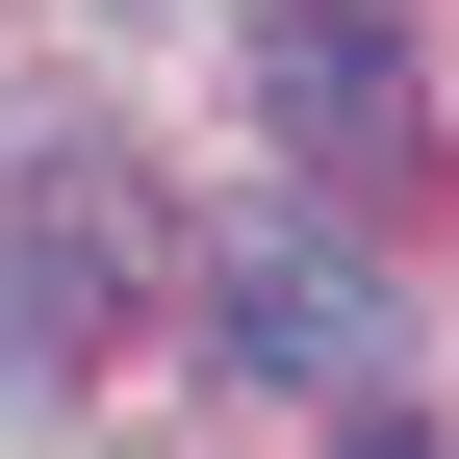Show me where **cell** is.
I'll list each match as a JSON object with an SVG mask.
<instances>
[{
  "label": "cell",
  "instance_id": "6da1fadb",
  "mask_svg": "<svg viewBox=\"0 0 459 459\" xmlns=\"http://www.w3.org/2000/svg\"><path fill=\"white\" fill-rule=\"evenodd\" d=\"M204 358H230V383H307V409H383V383H409V281H383L358 230L255 204V230L204 255Z\"/></svg>",
  "mask_w": 459,
  "mask_h": 459
},
{
  "label": "cell",
  "instance_id": "7a4b0ae2",
  "mask_svg": "<svg viewBox=\"0 0 459 459\" xmlns=\"http://www.w3.org/2000/svg\"><path fill=\"white\" fill-rule=\"evenodd\" d=\"M128 281H153V179L128 153H26V204H0V358L77 383L102 332H128Z\"/></svg>",
  "mask_w": 459,
  "mask_h": 459
},
{
  "label": "cell",
  "instance_id": "3957f363",
  "mask_svg": "<svg viewBox=\"0 0 459 459\" xmlns=\"http://www.w3.org/2000/svg\"><path fill=\"white\" fill-rule=\"evenodd\" d=\"M255 128L307 153V179H409V153H434L409 26H383V0H255Z\"/></svg>",
  "mask_w": 459,
  "mask_h": 459
},
{
  "label": "cell",
  "instance_id": "277c9868",
  "mask_svg": "<svg viewBox=\"0 0 459 459\" xmlns=\"http://www.w3.org/2000/svg\"><path fill=\"white\" fill-rule=\"evenodd\" d=\"M358 459H459V434H434V409H358Z\"/></svg>",
  "mask_w": 459,
  "mask_h": 459
},
{
  "label": "cell",
  "instance_id": "5b68a950",
  "mask_svg": "<svg viewBox=\"0 0 459 459\" xmlns=\"http://www.w3.org/2000/svg\"><path fill=\"white\" fill-rule=\"evenodd\" d=\"M77 26H153V0H77Z\"/></svg>",
  "mask_w": 459,
  "mask_h": 459
}]
</instances>
